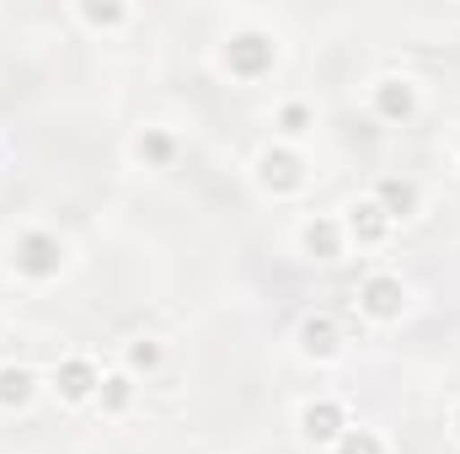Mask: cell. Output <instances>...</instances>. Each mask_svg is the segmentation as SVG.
Masks as SVG:
<instances>
[{
  "instance_id": "cell-1",
  "label": "cell",
  "mask_w": 460,
  "mask_h": 454,
  "mask_svg": "<svg viewBox=\"0 0 460 454\" xmlns=\"http://www.w3.org/2000/svg\"><path fill=\"white\" fill-rule=\"evenodd\" d=\"M226 65L235 75H246V81L268 75V70H273V38H262V32H235L226 43Z\"/></svg>"
},
{
  "instance_id": "cell-2",
  "label": "cell",
  "mask_w": 460,
  "mask_h": 454,
  "mask_svg": "<svg viewBox=\"0 0 460 454\" xmlns=\"http://www.w3.org/2000/svg\"><path fill=\"white\" fill-rule=\"evenodd\" d=\"M59 262H65V246H59L54 235H43V230L22 235V246H16V267H22V273H32V278H54Z\"/></svg>"
},
{
  "instance_id": "cell-3",
  "label": "cell",
  "mask_w": 460,
  "mask_h": 454,
  "mask_svg": "<svg viewBox=\"0 0 460 454\" xmlns=\"http://www.w3.org/2000/svg\"><path fill=\"white\" fill-rule=\"evenodd\" d=\"M358 305H364L375 321H396V316H402V305H407V294H402V284H396V278H385V273H380V278H369V284L358 289Z\"/></svg>"
},
{
  "instance_id": "cell-4",
  "label": "cell",
  "mask_w": 460,
  "mask_h": 454,
  "mask_svg": "<svg viewBox=\"0 0 460 454\" xmlns=\"http://www.w3.org/2000/svg\"><path fill=\"white\" fill-rule=\"evenodd\" d=\"M300 428H305L311 444H332V439H343V406L338 401H311L300 412Z\"/></svg>"
},
{
  "instance_id": "cell-5",
  "label": "cell",
  "mask_w": 460,
  "mask_h": 454,
  "mask_svg": "<svg viewBox=\"0 0 460 454\" xmlns=\"http://www.w3.org/2000/svg\"><path fill=\"white\" fill-rule=\"evenodd\" d=\"M262 182H268L273 193H295V188L305 182L300 155H295V150H268V155H262Z\"/></svg>"
},
{
  "instance_id": "cell-6",
  "label": "cell",
  "mask_w": 460,
  "mask_h": 454,
  "mask_svg": "<svg viewBox=\"0 0 460 454\" xmlns=\"http://www.w3.org/2000/svg\"><path fill=\"white\" fill-rule=\"evenodd\" d=\"M54 385H59L65 401H86V396L97 390V369H92L86 358H65V363L54 369Z\"/></svg>"
},
{
  "instance_id": "cell-7",
  "label": "cell",
  "mask_w": 460,
  "mask_h": 454,
  "mask_svg": "<svg viewBox=\"0 0 460 454\" xmlns=\"http://www.w3.org/2000/svg\"><path fill=\"white\" fill-rule=\"evenodd\" d=\"M375 113L391 118V123H402V118L418 113V92H412L407 81H380V86H375Z\"/></svg>"
},
{
  "instance_id": "cell-8",
  "label": "cell",
  "mask_w": 460,
  "mask_h": 454,
  "mask_svg": "<svg viewBox=\"0 0 460 454\" xmlns=\"http://www.w3.org/2000/svg\"><path fill=\"white\" fill-rule=\"evenodd\" d=\"M348 225H353V235H358L364 246H375V240H385V230H391V214H385L375 198H364V204H353V209H348Z\"/></svg>"
},
{
  "instance_id": "cell-9",
  "label": "cell",
  "mask_w": 460,
  "mask_h": 454,
  "mask_svg": "<svg viewBox=\"0 0 460 454\" xmlns=\"http://www.w3.org/2000/svg\"><path fill=\"white\" fill-rule=\"evenodd\" d=\"M300 347H305L311 358H332V353H338V327H332V316H311V321L300 327Z\"/></svg>"
},
{
  "instance_id": "cell-10",
  "label": "cell",
  "mask_w": 460,
  "mask_h": 454,
  "mask_svg": "<svg viewBox=\"0 0 460 454\" xmlns=\"http://www.w3.org/2000/svg\"><path fill=\"white\" fill-rule=\"evenodd\" d=\"M305 251L322 257V262H332V257L343 251V230L332 225V220H311V225H305Z\"/></svg>"
},
{
  "instance_id": "cell-11",
  "label": "cell",
  "mask_w": 460,
  "mask_h": 454,
  "mask_svg": "<svg viewBox=\"0 0 460 454\" xmlns=\"http://www.w3.org/2000/svg\"><path fill=\"white\" fill-rule=\"evenodd\" d=\"M32 374L27 369H0V406H27L32 401Z\"/></svg>"
},
{
  "instance_id": "cell-12",
  "label": "cell",
  "mask_w": 460,
  "mask_h": 454,
  "mask_svg": "<svg viewBox=\"0 0 460 454\" xmlns=\"http://www.w3.org/2000/svg\"><path fill=\"white\" fill-rule=\"evenodd\" d=\"M375 204H380V209H385L391 220H396V214H412V188H407V182H391V177H385V182L375 188Z\"/></svg>"
},
{
  "instance_id": "cell-13",
  "label": "cell",
  "mask_w": 460,
  "mask_h": 454,
  "mask_svg": "<svg viewBox=\"0 0 460 454\" xmlns=\"http://www.w3.org/2000/svg\"><path fill=\"white\" fill-rule=\"evenodd\" d=\"M338 454H385V444H380V433L353 428V433H343V439H338Z\"/></svg>"
},
{
  "instance_id": "cell-14",
  "label": "cell",
  "mask_w": 460,
  "mask_h": 454,
  "mask_svg": "<svg viewBox=\"0 0 460 454\" xmlns=\"http://www.w3.org/2000/svg\"><path fill=\"white\" fill-rule=\"evenodd\" d=\"M128 401H134V380H128V374H113V380H102V406H108V412H123Z\"/></svg>"
},
{
  "instance_id": "cell-15",
  "label": "cell",
  "mask_w": 460,
  "mask_h": 454,
  "mask_svg": "<svg viewBox=\"0 0 460 454\" xmlns=\"http://www.w3.org/2000/svg\"><path fill=\"white\" fill-rule=\"evenodd\" d=\"M172 150H177V144H172V134H161V128H150V134L139 139V155H145V161H172Z\"/></svg>"
},
{
  "instance_id": "cell-16",
  "label": "cell",
  "mask_w": 460,
  "mask_h": 454,
  "mask_svg": "<svg viewBox=\"0 0 460 454\" xmlns=\"http://www.w3.org/2000/svg\"><path fill=\"white\" fill-rule=\"evenodd\" d=\"M81 16L92 27H113V22H123V5H81Z\"/></svg>"
},
{
  "instance_id": "cell-17",
  "label": "cell",
  "mask_w": 460,
  "mask_h": 454,
  "mask_svg": "<svg viewBox=\"0 0 460 454\" xmlns=\"http://www.w3.org/2000/svg\"><path fill=\"white\" fill-rule=\"evenodd\" d=\"M305 123H311V113H305V108H300V102H289V108H284V113H279V128H284V134H300V128H305Z\"/></svg>"
},
{
  "instance_id": "cell-18",
  "label": "cell",
  "mask_w": 460,
  "mask_h": 454,
  "mask_svg": "<svg viewBox=\"0 0 460 454\" xmlns=\"http://www.w3.org/2000/svg\"><path fill=\"white\" fill-rule=\"evenodd\" d=\"M155 358H161V347H155V342H134V347H128V363H134V369H150Z\"/></svg>"
},
{
  "instance_id": "cell-19",
  "label": "cell",
  "mask_w": 460,
  "mask_h": 454,
  "mask_svg": "<svg viewBox=\"0 0 460 454\" xmlns=\"http://www.w3.org/2000/svg\"><path fill=\"white\" fill-rule=\"evenodd\" d=\"M456 433H460V412H456Z\"/></svg>"
}]
</instances>
